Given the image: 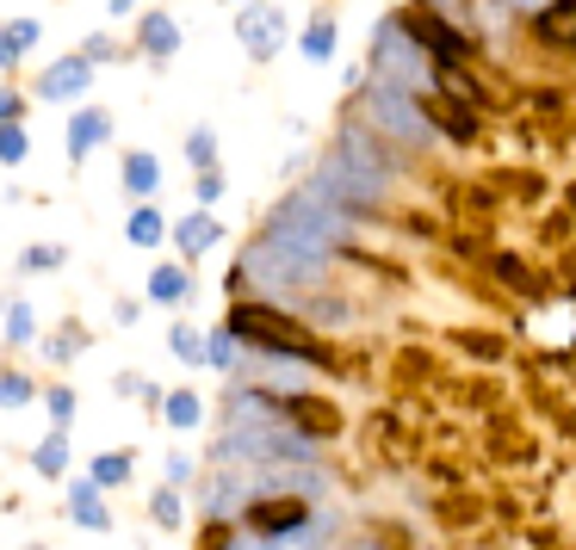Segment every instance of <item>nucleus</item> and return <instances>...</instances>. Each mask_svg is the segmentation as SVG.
Segmentation results:
<instances>
[{"mask_svg": "<svg viewBox=\"0 0 576 550\" xmlns=\"http://www.w3.org/2000/svg\"><path fill=\"white\" fill-rule=\"evenodd\" d=\"M230 334L249 341V346H261V353H273V359H310V365L328 359L323 346L310 341V328H298L291 316H279V309H267V304H236L230 309Z\"/></svg>", "mask_w": 576, "mask_h": 550, "instance_id": "1", "label": "nucleus"}, {"mask_svg": "<svg viewBox=\"0 0 576 550\" xmlns=\"http://www.w3.org/2000/svg\"><path fill=\"white\" fill-rule=\"evenodd\" d=\"M298 526H310V508L298 494H249V508H242V531L249 538H267V545H279Z\"/></svg>", "mask_w": 576, "mask_h": 550, "instance_id": "2", "label": "nucleus"}, {"mask_svg": "<svg viewBox=\"0 0 576 550\" xmlns=\"http://www.w3.org/2000/svg\"><path fill=\"white\" fill-rule=\"evenodd\" d=\"M236 44H242L254 62L279 57V50H286V13L267 7V0H249V7H242V20H236Z\"/></svg>", "mask_w": 576, "mask_h": 550, "instance_id": "3", "label": "nucleus"}, {"mask_svg": "<svg viewBox=\"0 0 576 550\" xmlns=\"http://www.w3.org/2000/svg\"><path fill=\"white\" fill-rule=\"evenodd\" d=\"M230 452H249V457H304V439L298 427H279V420H242L230 433Z\"/></svg>", "mask_w": 576, "mask_h": 550, "instance_id": "4", "label": "nucleus"}, {"mask_svg": "<svg viewBox=\"0 0 576 550\" xmlns=\"http://www.w3.org/2000/svg\"><path fill=\"white\" fill-rule=\"evenodd\" d=\"M397 25L409 32V44H422V50H434L441 62H459L465 50H471V38H465V32H453V25L441 20V13H404Z\"/></svg>", "mask_w": 576, "mask_h": 550, "instance_id": "5", "label": "nucleus"}, {"mask_svg": "<svg viewBox=\"0 0 576 550\" xmlns=\"http://www.w3.org/2000/svg\"><path fill=\"white\" fill-rule=\"evenodd\" d=\"M87 81H94V62H87V57H57L38 75V99H50V106L81 99V94H87Z\"/></svg>", "mask_w": 576, "mask_h": 550, "instance_id": "6", "label": "nucleus"}, {"mask_svg": "<svg viewBox=\"0 0 576 550\" xmlns=\"http://www.w3.org/2000/svg\"><path fill=\"white\" fill-rule=\"evenodd\" d=\"M279 415L298 420L310 439H335L341 433V415H335V402H323V396H286L279 402Z\"/></svg>", "mask_w": 576, "mask_h": 550, "instance_id": "7", "label": "nucleus"}, {"mask_svg": "<svg viewBox=\"0 0 576 550\" xmlns=\"http://www.w3.org/2000/svg\"><path fill=\"white\" fill-rule=\"evenodd\" d=\"M372 106H379V118L391 124V136L404 131L409 143H422V131H428V124H422V112H416V106H409V99L397 94L391 81H379V87H372Z\"/></svg>", "mask_w": 576, "mask_h": 550, "instance_id": "8", "label": "nucleus"}, {"mask_svg": "<svg viewBox=\"0 0 576 550\" xmlns=\"http://www.w3.org/2000/svg\"><path fill=\"white\" fill-rule=\"evenodd\" d=\"M112 136V112L106 106H87V112H75V124H69V161H87V155L99 149Z\"/></svg>", "mask_w": 576, "mask_h": 550, "instance_id": "9", "label": "nucleus"}, {"mask_svg": "<svg viewBox=\"0 0 576 550\" xmlns=\"http://www.w3.org/2000/svg\"><path fill=\"white\" fill-rule=\"evenodd\" d=\"M422 124L428 131H446L453 143H471L478 136V118L465 112V106H453V99H422Z\"/></svg>", "mask_w": 576, "mask_h": 550, "instance_id": "10", "label": "nucleus"}, {"mask_svg": "<svg viewBox=\"0 0 576 550\" xmlns=\"http://www.w3.org/2000/svg\"><path fill=\"white\" fill-rule=\"evenodd\" d=\"M217 235H224V223H217L212 210H192V217H180V223H173V242H180V254H187V260H199L205 247H217Z\"/></svg>", "mask_w": 576, "mask_h": 550, "instance_id": "11", "label": "nucleus"}, {"mask_svg": "<svg viewBox=\"0 0 576 550\" xmlns=\"http://www.w3.org/2000/svg\"><path fill=\"white\" fill-rule=\"evenodd\" d=\"M136 44H143V57H155V62H168L173 50H180V25L155 7V13H143V25H136Z\"/></svg>", "mask_w": 576, "mask_h": 550, "instance_id": "12", "label": "nucleus"}, {"mask_svg": "<svg viewBox=\"0 0 576 550\" xmlns=\"http://www.w3.org/2000/svg\"><path fill=\"white\" fill-rule=\"evenodd\" d=\"M69 513H75L81 531H106V526H112V513H106V501H99L94 476H81L75 489H69Z\"/></svg>", "mask_w": 576, "mask_h": 550, "instance_id": "13", "label": "nucleus"}, {"mask_svg": "<svg viewBox=\"0 0 576 550\" xmlns=\"http://www.w3.org/2000/svg\"><path fill=\"white\" fill-rule=\"evenodd\" d=\"M533 25H539V38H552V44H564V50H576V0H545Z\"/></svg>", "mask_w": 576, "mask_h": 550, "instance_id": "14", "label": "nucleus"}, {"mask_svg": "<svg viewBox=\"0 0 576 550\" xmlns=\"http://www.w3.org/2000/svg\"><path fill=\"white\" fill-rule=\"evenodd\" d=\"M155 186H161V161H155L149 149H131V155H124V192L155 198Z\"/></svg>", "mask_w": 576, "mask_h": 550, "instance_id": "15", "label": "nucleus"}, {"mask_svg": "<svg viewBox=\"0 0 576 550\" xmlns=\"http://www.w3.org/2000/svg\"><path fill=\"white\" fill-rule=\"evenodd\" d=\"M161 415H168L173 433H192L205 420V402H199V390H173V396H161Z\"/></svg>", "mask_w": 576, "mask_h": 550, "instance_id": "16", "label": "nucleus"}, {"mask_svg": "<svg viewBox=\"0 0 576 550\" xmlns=\"http://www.w3.org/2000/svg\"><path fill=\"white\" fill-rule=\"evenodd\" d=\"M187 291H192L187 266H155V272H149V297H155V304H180Z\"/></svg>", "mask_w": 576, "mask_h": 550, "instance_id": "17", "label": "nucleus"}, {"mask_svg": "<svg viewBox=\"0 0 576 550\" xmlns=\"http://www.w3.org/2000/svg\"><path fill=\"white\" fill-rule=\"evenodd\" d=\"M124 235H131V247H155L161 235H168V223H161V210H155V205H143V210H131Z\"/></svg>", "mask_w": 576, "mask_h": 550, "instance_id": "18", "label": "nucleus"}, {"mask_svg": "<svg viewBox=\"0 0 576 550\" xmlns=\"http://www.w3.org/2000/svg\"><path fill=\"white\" fill-rule=\"evenodd\" d=\"M32 470H38V476H62V470H69V433H62V427L44 439L38 452H32Z\"/></svg>", "mask_w": 576, "mask_h": 550, "instance_id": "19", "label": "nucleus"}, {"mask_svg": "<svg viewBox=\"0 0 576 550\" xmlns=\"http://www.w3.org/2000/svg\"><path fill=\"white\" fill-rule=\"evenodd\" d=\"M131 452H99L94 457V489H118V482H131Z\"/></svg>", "mask_w": 576, "mask_h": 550, "instance_id": "20", "label": "nucleus"}, {"mask_svg": "<svg viewBox=\"0 0 576 550\" xmlns=\"http://www.w3.org/2000/svg\"><path fill=\"white\" fill-rule=\"evenodd\" d=\"M304 57L310 62H328V57H335V20H328V13H316V20L304 25Z\"/></svg>", "mask_w": 576, "mask_h": 550, "instance_id": "21", "label": "nucleus"}, {"mask_svg": "<svg viewBox=\"0 0 576 550\" xmlns=\"http://www.w3.org/2000/svg\"><path fill=\"white\" fill-rule=\"evenodd\" d=\"M187 161H192L199 173H212V168H217V136L205 131V124H199V131H187Z\"/></svg>", "mask_w": 576, "mask_h": 550, "instance_id": "22", "label": "nucleus"}, {"mask_svg": "<svg viewBox=\"0 0 576 550\" xmlns=\"http://www.w3.org/2000/svg\"><path fill=\"white\" fill-rule=\"evenodd\" d=\"M32 334H38V316H32V304H13V309H7V341L25 346Z\"/></svg>", "mask_w": 576, "mask_h": 550, "instance_id": "23", "label": "nucleus"}, {"mask_svg": "<svg viewBox=\"0 0 576 550\" xmlns=\"http://www.w3.org/2000/svg\"><path fill=\"white\" fill-rule=\"evenodd\" d=\"M25 155H32V143H25V131H20V124H0V161H7V168H20Z\"/></svg>", "mask_w": 576, "mask_h": 550, "instance_id": "24", "label": "nucleus"}, {"mask_svg": "<svg viewBox=\"0 0 576 550\" xmlns=\"http://www.w3.org/2000/svg\"><path fill=\"white\" fill-rule=\"evenodd\" d=\"M32 402V378H20V371H0V408H25Z\"/></svg>", "mask_w": 576, "mask_h": 550, "instance_id": "25", "label": "nucleus"}, {"mask_svg": "<svg viewBox=\"0 0 576 550\" xmlns=\"http://www.w3.org/2000/svg\"><path fill=\"white\" fill-rule=\"evenodd\" d=\"M25 272H57V266H62V247L57 242H38V247H25Z\"/></svg>", "mask_w": 576, "mask_h": 550, "instance_id": "26", "label": "nucleus"}, {"mask_svg": "<svg viewBox=\"0 0 576 550\" xmlns=\"http://www.w3.org/2000/svg\"><path fill=\"white\" fill-rule=\"evenodd\" d=\"M149 513H155V526H180V494L173 489H155V501H149Z\"/></svg>", "mask_w": 576, "mask_h": 550, "instance_id": "27", "label": "nucleus"}, {"mask_svg": "<svg viewBox=\"0 0 576 550\" xmlns=\"http://www.w3.org/2000/svg\"><path fill=\"white\" fill-rule=\"evenodd\" d=\"M168 341H173V353H180V359H187V365H199V359H205V341H199V334H192V328H187V322L173 328Z\"/></svg>", "mask_w": 576, "mask_h": 550, "instance_id": "28", "label": "nucleus"}, {"mask_svg": "<svg viewBox=\"0 0 576 550\" xmlns=\"http://www.w3.org/2000/svg\"><path fill=\"white\" fill-rule=\"evenodd\" d=\"M0 32H7V38L20 44V57H25V50H32V44L44 38V25H38V20H7V25H0Z\"/></svg>", "mask_w": 576, "mask_h": 550, "instance_id": "29", "label": "nucleus"}, {"mask_svg": "<svg viewBox=\"0 0 576 550\" xmlns=\"http://www.w3.org/2000/svg\"><path fill=\"white\" fill-rule=\"evenodd\" d=\"M205 359H217V365H230V359H236V334H230V328H217V334H212Z\"/></svg>", "mask_w": 576, "mask_h": 550, "instance_id": "30", "label": "nucleus"}, {"mask_svg": "<svg viewBox=\"0 0 576 550\" xmlns=\"http://www.w3.org/2000/svg\"><path fill=\"white\" fill-rule=\"evenodd\" d=\"M192 192H199V205H212V198H217V192H224V173H199V180H192Z\"/></svg>", "mask_w": 576, "mask_h": 550, "instance_id": "31", "label": "nucleus"}, {"mask_svg": "<svg viewBox=\"0 0 576 550\" xmlns=\"http://www.w3.org/2000/svg\"><path fill=\"white\" fill-rule=\"evenodd\" d=\"M20 112H25V99L13 87H0V124H20Z\"/></svg>", "mask_w": 576, "mask_h": 550, "instance_id": "32", "label": "nucleus"}, {"mask_svg": "<svg viewBox=\"0 0 576 550\" xmlns=\"http://www.w3.org/2000/svg\"><path fill=\"white\" fill-rule=\"evenodd\" d=\"M50 415H57V420L75 415V390H62V383H57V390H50Z\"/></svg>", "mask_w": 576, "mask_h": 550, "instance_id": "33", "label": "nucleus"}, {"mask_svg": "<svg viewBox=\"0 0 576 550\" xmlns=\"http://www.w3.org/2000/svg\"><path fill=\"white\" fill-rule=\"evenodd\" d=\"M168 482H173V489H180V482H192V457H187V452L168 457Z\"/></svg>", "mask_w": 576, "mask_h": 550, "instance_id": "34", "label": "nucleus"}, {"mask_svg": "<svg viewBox=\"0 0 576 550\" xmlns=\"http://www.w3.org/2000/svg\"><path fill=\"white\" fill-rule=\"evenodd\" d=\"M81 57H87V62H112L118 50H112V38H87V50H81Z\"/></svg>", "mask_w": 576, "mask_h": 550, "instance_id": "35", "label": "nucleus"}, {"mask_svg": "<svg viewBox=\"0 0 576 550\" xmlns=\"http://www.w3.org/2000/svg\"><path fill=\"white\" fill-rule=\"evenodd\" d=\"M13 62H20V44H13L7 32H0V69H13Z\"/></svg>", "mask_w": 576, "mask_h": 550, "instance_id": "36", "label": "nucleus"}, {"mask_svg": "<svg viewBox=\"0 0 576 550\" xmlns=\"http://www.w3.org/2000/svg\"><path fill=\"white\" fill-rule=\"evenodd\" d=\"M242 550H273V545H267V538H249V545H242Z\"/></svg>", "mask_w": 576, "mask_h": 550, "instance_id": "37", "label": "nucleus"}, {"mask_svg": "<svg viewBox=\"0 0 576 550\" xmlns=\"http://www.w3.org/2000/svg\"><path fill=\"white\" fill-rule=\"evenodd\" d=\"M230 7H249V0H230Z\"/></svg>", "mask_w": 576, "mask_h": 550, "instance_id": "38", "label": "nucleus"}]
</instances>
